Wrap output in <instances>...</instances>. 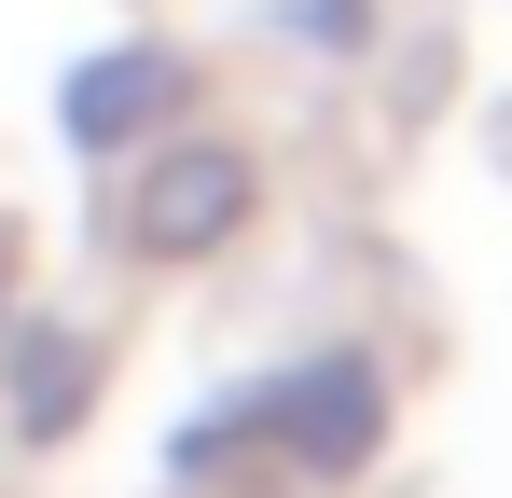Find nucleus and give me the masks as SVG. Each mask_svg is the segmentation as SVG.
<instances>
[{"label":"nucleus","instance_id":"1","mask_svg":"<svg viewBox=\"0 0 512 498\" xmlns=\"http://www.w3.org/2000/svg\"><path fill=\"white\" fill-rule=\"evenodd\" d=\"M263 208V180L236 139H167V153L125 180V236L153 249V263H194V249H222L236 222Z\"/></svg>","mask_w":512,"mask_h":498},{"label":"nucleus","instance_id":"2","mask_svg":"<svg viewBox=\"0 0 512 498\" xmlns=\"http://www.w3.org/2000/svg\"><path fill=\"white\" fill-rule=\"evenodd\" d=\"M167 97H180V56H167V42H111V56H84L70 97H56V111H70V153H125Z\"/></svg>","mask_w":512,"mask_h":498},{"label":"nucleus","instance_id":"3","mask_svg":"<svg viewBox=\"0 0 512 498\" xmlns=\"http://www.w3.org/2000/svg\"><path fill=\"white\" fill-rule=\"evenodd\" d=\"M14 360H28V374H14V415H28V443H42L56 415H84V388H97V346H84V332H14Z\"/></svg>","mask_w":512,"mask_h":498},{"label":"nucleus","instance_id":"4","mask_svg":"<svg viewBox=\"0 0 512 498\" xmlns=\"http://www.w3.org/2000/svg\"><path fill=\"white\" fill-rule=\"evenodd\" d=\"M277 28H305V42H360V0H305V14H277Z\"/></svg>","mask_w":512,"mask_h":498},{"label":"nucleus","instance_id":"5","mask_svg":"<svg viewBox=\"0 0 512 498\" xmlns=\"http://www.w3.org/2000/svg\"><path fill=\"white\" fill-rule=\"evenodd\" d=\"M0 291H14V277H0Z\"/></svg>","mask_w":512,"mask_h":498}]
</instances>
